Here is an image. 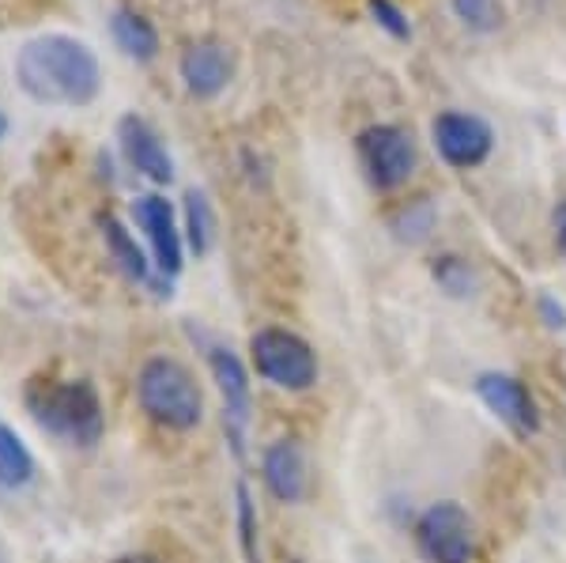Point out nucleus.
<instances>
[{
	"instance_id": "obj_1",
	"label": "nucleus",
	"mask_w": 566,
	"mask_h": 563,
	"mask_svg": "<svg viewBox=\"0 0 566 563\" xmlns=\"http://www.w3.org/2000/svg\"><path fill=\"white\" fill-rule=\"evenodd\" d=\"M15 84L39 106L84 111L103 91V61L76 34H34L15 53Z\"/></svg>"
},
{
	"instance_id": "obj_2",
	"label": "nucleus",
	"mask_w": 566,
	"mask_h": 563,
	"mask_svg": "<svg viewBox=\"0 0 566 563\" xmlns=\"http://www.w3.org/2000/svg\"><path fill=\"white\" fill-rule=\"evenodd\" d=\"M23 405L45 435L72 447H95L106 431L103 397L87 378H31L23 386Z\"/></svg>"
},
{
	"instance_id": "obj_3",
	"label": "nucleus",
	"mask_w": 566,
	"mask_h": 563,
	"mask_svg": "<svg viewBox=\"0 0 566 563\" xmlns=\"http://www.w3.org/2000/svg\"><path fill=\"white\" fill-rule=\"evenodd\" d=\"M136 405L167 431H193L205 420V389L175 356H151L136 371Z\"/></svg>"
},
{
	"instance_id": "obj_4",
	"label": "nucleus",
	"mask_w": 566,
	"mask_h": 563,
	"mask_svg": "<svg viewBox=\"0 0 566 563\" xmlns=\"http://www.w3.org/2000/svg\"><path fill=\"white\" fill-rule=\"evenodd\" d=\"M250 371L269 386L287 389V394H306L317 386V352L306 337L283 325H264L250 337Z\"/></svg>"
},
{
	"instance_id": "obj_5",
	"label": "nucleus",
	"mask_w": 566,
	"mask_h": 563,
	"mask_svg": "<svg viewBox=\"0 0 566 563\" xmlns=\"http://www.w3.org/2000/svg\"><path fill=\"white\" fill-rule=\"evenodd\" d=\"M416 552L423 563H472L476 560V525L453 499L431 503L416 519Z\"/></svg>"
},
{
	"instance_id": "obj_6",
	"label": "nucleus",
	"mask_w": 566,
	"mask_h": 563,
	"mask_svg": "<svg viewBox=\"0 0 566 563\" xmlns=\"http://www.w3.org/2000/svg\"><path fill=\"white\" fill-rule=\"evenodd\" d=\"M355 152H359L363 175L378 194H392L416 175V140L400 125L381 122L363 129L359 140H355Z\"/></svg>"
},
{
	"instance_id": "obj_7",
	"label": "nucleus",
	"mask_w": 566,
	"mask_h": 563,
	"mask_svg": "<svg viewBox=\"0 0 566 563\" xmlns=\"http://www.w3.org/2000/svg\"><path fill=\"white\" fill-rule=\"evenodd\" d=\"M133 223L136 231L148 239V253L159 280H175L181 265H186V234H181V220L175 212V205L163 194H140L133 197Z\"/></svg>"
},
{
	"instance_id": "obj_8",
	"label": "nucleus",
	"mask_w": 566,
	"mask_h": 563,
	"mask_svg": "<svg viewBox=\"0 0 566 563\" xmlns=\"http://www.w3.org/2000/svg\"><path fill=\"white\" fill-rule=\"evenodd\" d=\"M208 371H212V383L219 389V397H223L227 442H231L234 458H245V428H250V408H253L250 367L239 359V352L212 344L208 348Z\"/></svg>"
},
{
	"instance_id": "obj_9",
	"label": "nucleus",
	"mask_w": 566,
	"mask_h": 563,
	"mask_svg": "<svg viewBox=\"0 0 566 563\" xmlns=\"http://www.w3.org/2000/svg\"><path fill=\"white\" fill-rule=\"evenodd\" d=\"M434 152L442 163H450L453 170H472L480 163H488L491 148H495V133L491 125L476 114L464 111H442L431 122Z\"/></svg>"
},
{
	"instance_id": "obj_10",
	"label": "nucleus",
	"mask_w": 566,
	"mask_h": 563,
	"mask_svg": "<svg viewBox=\"0 0 566 563\" xmlns=\"http://www.w3.org/2000/svg\"><path fill=\"white\" fill-rule=\"evenodd\" d=\"M472 389L488 405V413L499 424H506L517 439H528V435L541 431V408H536V397L528 394L522 378L506 375V371H483V375H476Z\"/></svg>"
},
{
	"instance_id": "obj_11",
	"label": "nucleus",
	"mask_w": 566,
	"mask_h": 563,
	"mask_svg": "<svg viewBox=\"0 0 566 563\" xmlns=\"http://www.w3.org/2000/svg\"><path fill=\"white\" fill-rule=\"evenodd\" d=\"M117 148H122V159L140 178H148L151 186H170L175 181V159H170L167 144L140 114L117 117Z\"/></svg>"
},
{
	"instance_id": "obj_12",
	"label": "nucleus",
	"mask_w": 566,
	"mask_h": 563,
	"mask_svg": "<svg viewBox=\"0 0 566 563\" xmlns=\"http://www.w3.org/2000/svg\"><path fill=\"white\" fill-rule=\"evenodd\" d=\"M178 76L189 95L200 98V103H208V98L223 95L227 84H231L234 58L223 42L200 39L193 45H186V53H181V61H178Z\"/></svg>"
},
{
	"instance_id": "obj_13",
	"label": "nucleus",
	"mask_w": 566,
	"mask_h": 563,
	"mask_svg": "<svg viewBox=\"0 0 566 563\" xmlns=\"http://www.w3.org/2000/svg\"><path fill=\"white\" fill-rule=\"evenodd\" d=\"M261 480L276 503H303L310 496V466L298 439H276L261 453Z\"/></svg>"
},
{
	"instance_id": "obj_14",
	"label": "nucleus",
	"mask_w": 566,
	"mask_h": 563,
	"mask_svg": "<svg viewBox=\"0 0 566 563\" xmlns=\"http://www.w3.org/2000/svg\"><path fill=\"white\" fill-rule=\"evenodd\" d=\"M98 231H103L109 261L122 269L125 280H133V284H151L155 295H167L170 299V284L155 277L151 253H144V247L136 242V234L129 231V227L117 220L114 212H103V216H98Z\"/></svg>"
},
{
	"instance_id": "obj_15",
	"label": "nucleus",
	"mask_w": 566,
	"mask_h": 563,
	"mask_svg": "<svg viewBox=\"0 0 566 563\" xmlns=\"http://www.w3.org/2000/svg\"><path fill=\"white\" fill-rule=\"evenodd\" d=\"M109 34H114V45L125 53L136 65H151L159 58V31H155L151 20H144L133 8H117L114 20H109Z\"/></svg>"
},
{
	"instance_id": "obj_16",
	"label": "nucleus",
	"mask_w": 566,
	"mask_h": 563,
	"mask_svg": "<svg viewBox=\"0 0 566 563\" xmlns=\"http://www.w3.org/2000/svg\"><path fill=\"white\" fill-rule=\"evenodd\" d=\"M34 473H39V466H34V453L23 442V435L12 424L0 420V488L4 492H23Z\"/></svg>"
},
{
	"instance_id": "obj_17",
	"label": "nucleus",
	"mask_w": 566,
	"mask_h": 563,
	"mask_svg": "<svg viewBox=\"0 0 566 563\" xmlns=\"http://www.w3.org/2000/svg\"><path fill=\"white\" fill-rule=\"evenodd\" d=\"M181 234H186L189 253H197V258H205L216 247V208L205 189L197 186L181 197Z\"/></svg>"
},
{
	"instance_id": "obj_18",
	"label": "nucleus",
	"mask_w": 566,
	"mask_h": 563,
	"mask_svg": "<svg viewBox=\"0 0 566 563\" xmlns=\"http://www.w3.org/2000/svg\"><path fill=\"white\" fill-rule=\"evenodd\" d=\"M431 277L438 280V288L453 299H469V295H476V288H480L476 269H472L464 258H458V253H442V258H434Z\"/></svg>"
},
{
	"instance_id": "obj_19",
	"label": "nucleus",
	"mask_w": 566,
	"mask_h": 563,
	"mask_svg": "<svg viewBox=\"0 0 566 563\" xmlns=\"http://www.w3.org/2000/svg\"><path fill=\"white\" fill-rule=\"evenodd\" d=\"M234 514H239V544L245 563H261V522H258V503H253V492L245 480L234 484Z\"/></svg>"
},
{
	"instance_id": "obj_20",
	"label": "nucleus",
	"mask_w": 566,
	"mask_h": 563,
	"mask_svg": "<svg viewBox=\"0 0 566 563\" xmlns=\"http://www.w3.org/2000/svg\"><path fill=\"white\" fill-rule=\"evenodd\" d=\"M453 15L472 34H495L502 27V4L499 0H450Z\"/></svg>"
},
{
	"instance_id": "obj_21",
	"label": "nucleus",
	"mask_w": 566,
	"mask_h": 563,
	"mask_svg": "<svg viewBox=\"0 0 566 563\" xmlns=\"http://www.w3.org/2000/svg\"><path fill=\"white\" fill-rule=\"evenodd\" d=\"M434 227V208L431 201H416L408 208H400V216L392 220V231H397L400 242H423Z\"/></svg>"
},
{
	"instance_id": "obj_22",
	"label": "nucleus",
	"mask_w": 566,
	"mask_h": 563,
	"mask_svg": "<svg viewBox=\"0 0 566 563\" xmlns=\"http://www.w3.org/2000/svg\"><path fill=\"white\" fill-rule=\"evenodd\" d=\"M367 12L374 15V23H378L389 39H397V42L412 39V23H408V15L400 12L397 0H367Z\"/></svg>"
},
{
	"instance_id": "obj_23",
	"label": "nucleus",
	"mask_w": 566,
	"mask_h": 563,
	"mask_svg": "<svg viewBox=\"0 0 566 563\" xmlns=\"http://www.w3.org/2000/svg\"><path fill=\"white\" fill-rule=\"evenodd\" d=\"M541 317H544L547 330H563V325H566V311H563V303H555L552 295H541Z\"/></svg>"
},
{
	"instance_id": "obj_24",
	"label": "nucleus",
	"mask_w": 566,
	"mask_h": 563,
	"mask_svg": "<svg viewBox=\"0 0 566 563\" xmlns=\"http://www.w3.org/2000/svg\"><path fill=\"white\" fill-rule=\"evenodd\" d=\"M555 242H559V253L566 258V201L559 205V212H555Z\"/></svg>"
},
{
	"instance_id": "obj_25",
	"label": "nucleus",
	"mask_w": 566,
	"mask_h": 563,
	"mask_svg": "<svg viewBox=\"0 0 566 563\" xmlns=\"http://www.w3.org/2000/svg\"><path fill=\"white\" fill-rule=\"evenodd\" d=\"M114 563H159L155 556H144V552H133V556H122V560H114Z\"/></svg>"
},
{
	"instance_id": "obj_26",
	"label": "nucleus",
	"mask_w": 566,
	"mask_h": 563,
	"mask_svg": "<svg viewBox=\"0 0 566 563\" xmlns=\"http://www.w3.org/2000/svg\"><path fill=\"white\" fill-rule=\"evenodd\" d=\"M8 136V117H4V111H0V140Z\"/></svg>"
},
{
	"instance_id": "obj_27",
	"label": "nucleus",
	"mask_w": 566,
	"mask_h": 563,
	"mask_svg": "<svg viewBox=\"0 0 566 563\" xmlns=\"http://www.w3.org/2000/svg\"><path fill=\"white\" fill-rule=\"evenodd\" d=\"M0 563H4V552H0Z\"/></svg>"
}]
</instances>
